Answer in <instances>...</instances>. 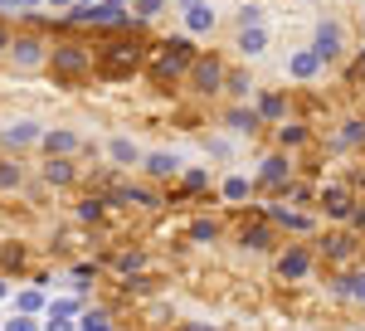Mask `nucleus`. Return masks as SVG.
<instances>
[{
    "label": "nucleus",
    "instance_id": "8",
    "mask_svg": "<svg viewBox=\"0 0 365 331\" xmlns=\"http://www.w3.org/2000/svg\"><path fill=\"white\" fill-rule=\"evenodd\" d=\"M39 137H44V127H39V122H15V127H5V132H0L5 146H29V141H39Z\"/></svg>",
    "mask_w": 365,
    "mask_h": 331
},
{
    "label": "nucleus",
    "instance_id": "31",
    "mask_svg": "<svg viewBox=\"0 0 365 331\" xmlns=\"http://www.w3.org/2000/svg\"><path fill=\"white\" fill-rule=\"evenodd\" d=\"M0 297H5V282H0Z\"/></svg>",
    "mask_w": 365,
    "mask_h": 331
},
{
    "label": "nucleus",
    "instance_id": "26",
    "mask_svg": "<svg viewBox=\"0 0 365 331\" xmlns=\"http://www.w3.org/2000/svg\"><path fill=\"white\" fill-rule=\"evenodd\" d=\"M34 307H44L39 292H20V312H34Z\"/></svg>",
    "mask_w": 365,
    "mask_h": 331
},
{
    "label": "nucleus",
    "instance_id": "18",
    "mask_svg": "<svg viewBox=\"0 0 365 331\" xmlns=\"http://www.w3.org/2000/svg\"><path fill=\"white\" fill-rule=\"evenodd\" d=\"M346 297H356V302H365V273H356V277H346V287H341Z\"/></svg>",
    "mask_w": 365,
    "mask_h": 331
},
{
    "label": "nucleus",
    "instance_id": "12",
    "mask_svg": "<svg viewBox=\"0 0 365 331\" xmlns=\"http://www.w3.org/2000/svg\"><path fill=\"white\" fill-rule=\"evenodd\" d=\"M195 83L205 88V93H215V88L225 83V68H220L215 58H195Z\"/></svg>",
    "mask_w": 365,
    "mask_h": 331
},
{
    "label": "nucleus",
    "instance_id": "28",
    "mask_svg": "<svg viewBox=\"0 0 365 331\" xmlns=\"http://www.w3.org/2000/svg\"><path fill=\"white\" fill-rule=\"evenodd\" d=\"M44 331H73V327H68V322H58V317H49V327H44Z\"/></svg>",
    "mask_w": 365,
    "mask_h": 331
},
{
    "label": "nucleus",
    "instance_id": "21",
    "mask_svg": "<svg viewBox=\"0 0 365 331\" xmlns=\"http://www.w3.org/2000/svg\"><path fill=\"white\" fill-rule=\"evenodd\" d=\"M361 137H365V127H361V122H346V132H341V146H356Z\"/></svg>",
    "mask_w": 365,
    "mask_h": 331
},
{
    "label": "nucleus",
    "instance_id": "10",
    "mask_svg": "<svg viewBox=\"0 0 365 331\" xmlns=\"http://www.w3.org/2000/svg\"><path fill=\"white\" fill-rule=\"evenodd\" d=\"M141 161H146V170H151L156 180H166V175L180 170V156H175V151H151V156H141Z\"/></svg>",
    "mask_w": 365,
    "mask_h": 331
},
{
    "label": "nucleus",
    "instance_id": "1",
    "mask_svg": "<svg viewBox=\"0 0 365 331\" xmlns=\"http://www.w3.org/2000/svg\"><path fill=\"white\" fill-rule=\"evenodd\" d=\"M341 49H346V29L336 20H317V29H312V54L322 58V63H331V58H341Z\"/></svg>",
    "mask_w": 365,
    "mask_h": 331
},
{
    "label": "nucleus",
    "instance_id": "27",
    "mask_svg": "<svg viewBox=\"0 0 365 331\" xmlns=\"http://www.w3.org/2000/svg\"><path fill=\"white\" fill-rule=\"evenodd\" d=\"M190 234H195V239H215V234H220V229H215V224H205V220H200L195 229H190Z\"/></svg>",
    "mask_w": 365,
    "mask_h": 331
},
{
    "label": "nucleus",
    "instance_id": "9",
    "mask_svg": "<svg viewBox=\"0 0 365 331\" xmlns=\"http://www.w3.org/2000/svg\"><path fill=\"white\" fill-rule=\"evenodd\" d=\"M39 146H44L49 156H68V151L78 146V137H73L68 127H54V132H44V137H39Z\"/></svg>",
    "mask_w": 365,
    "mask_h": 331
},
{
    "label": "nucleus",
    "instance_id": "19",
    "mask_svg": "<svg viewBox=\"0 0 365 331\" xmlns=\"http://www.w3.org/2000/svg\"><path fill=\"white\" fill-rule=\"evenodd\" d=\"M78 331H113V327H108V312H88Z\"/></svg>",
    "mask_w": 365,
    "mask_h": 331
},
{
    "label": "nucleus",
    "instance_id": "11",
    "mask_svg": "<svg viewBox=\"0 0 365 331\" xmlns=\"http://www.w3.org/2000/svg\"><path fill=\"white\" fill-rule=\"evenodd\" d=\"M108 156H113L117 166H137L141 161V146L132 137H113V141H108Z\"/></svg>",
    "mask_w": 365,
    "mask_h": 331
},
{
    "label": "nucleus",
    "instance_id": "14",
    "mask_svg": "<svg viewBox=\"0 0 365 331\" xmlns=\"http://www.w3.org/2000/svg\"><path fill=\"white\" fill-rule=\"evenodd\" d=\"M263 180H273V185L287 180V161H282V156H268V161H263Z\"/></svg>",
    "mask_w": 365,
    "mask_h": 331
},
{
    "label": "nucleus",
    "instance_id": "15",
    "mask_svg": "<svg viewBox=\"0 0 365 331\" xmlns=\"http://www.w3.org/2000/svg\"><path fill=\"white\" fill-rule=\"evenodd\" d=\"M249 195V175H229L225 180V200H244Z\"/></svg>",
    "mask_w": 365,
    "mask_h": 331
},
{
    "label": "nucleus",
    "instance_id": "23",
    "mask_svg": "<svg viewBox=\"0 0 365 331\" xmlns=\"http://www.w3.org/2000/svg\"><path fill=\"white\" fill-rule=\"evenodd\" d=\"M5 331H39V327H34V317H29V312H20L15 322H5Z\"/></svg>",
    "mask_w": 365,
    "mask_h": 331
},
{
    "label": "nucleus",
    "instance_id": "3",
    "mask_svg": "<svg viewBox=\"0 0 365 331\" xmlns=\"http://www.w3.org/2000/svg\"><path fill=\"white\" fill-rule=\"evenodd\" d=\"M49 63H54V73H83V68H88V54L78 49V44H58L54 54H49Z\"/></svg>",
    "mask_w": 365,
    "mask_h": 331
},
{
    "label": "nucleus",
    "instance_id": "6",
    "mask_svg": "<svg viewBox=\"0 0 365 331\" xmlns=\"http://www.w3.org/2000/svg\"><path fill=\"white\" fill-rule=\"evenodd\" d=\"M263 49H268V29L263 25H244L239 29V54L244 58H258Z\"/></svg>",
    "mask_w": 365,
    "mask_h": 331
},
{
    "label": "nucleus",
    "instance_id": "16",
    "mask_svg": "<svg viewBox=\"0 0 365 331\" xmlns=\"http://www.w3.org/2000/svg\"><path fill=\"white\" fill-rule=\"evenodd\" d=\"M229 127L234 132H253L258 127V112H229Z\"/></svg>",
    "mask_w": 365,
    "mask_h": 331
},
{
    "label": "nucleus",
    "instance_id": "4",
    "mask_svg": "<svg viewBox=\"0 0 365 331\" xmlns=\"http://www.w3.org/2000/svg\"><path fill=\"white\" fill-rule=\"evenodd\" d=\"M287 73H292L297 83H312L317 73H322V58L312 54V49H297V54L287 58Z\"/></svg>",
    "mask_w": 365,
    "mask_h": 331
},
{
    "label": "nucleus",
    "instance_id": "22",
    "mask_svg": "<svg viewBox=\"0 0 365 331\" xmlns=\"http://www.w3.org/2000/svg\"><path fill=\"white\" fill-rule=\"evenodd\" d=\"M258 117H282V98H263L258 103Z\"/></svg>",
    "mask_w": 365,
    "mask_h": 331
},
{
    "label": "nucleus",
    "instance_id": "29",
    "mask_svg": "<svg viewBox=\"0 0 365 331\" xmlns=\"http://www.w3.org/2000/svg\"><path fill=\"white\" fill-rule=\"evenodd\" d=\"M0 49H10V34H5V29H0Z\"/></svg>",
    "mask_w": 365,
    "mask_h": 331
},
{
    "label": "nucleus",
    "instance_id": "24",
    "mask_svg": "<svg viewBox=\"0 0 365 331\" xmlns=\"http://www.w3.org/2000/svg\"><path fill=\"white\" fill-rule=\"evenodd\" d=\"M239 25H263V5H244V15H239Z\"/></svg>",
    "mask_w": 365,
    "mask_h": 331
},
{
    "label": "nucleus",
    "instance_id": "7",
    "mask_svg": "<svg viewBox=\"0 0 365 331\" xmlns=\"http://www.w3.org/2000/svg\"><path fill=\"white\" fill-rule=\"evenodd\" d=\"M307 268H312V253L307 248H287L278 258V273L282 277H307Z\"/></svg>",
    "mask_w": 365,
    "mask_h": 331
},
{
    "label": "nucleus",
    "instance_id": "20",
    "mask_svg": "<svg viewBox=\"0 0 365 331\" xmlns=\"http://www.w3.org/2000/svg\"><path fill=\"white\" fill-rule=\"evenodd\" d=\"M10 185H20V166H5V161H0V190H10Z\"/></svg>",
    "mask_w": 365,
    "mask_h": 331
},
{
    "label": "nucleus",
    "instance_id": "5",
    "mask_svg": "<svg viewBox=\"0 0 365 331\" xmlns=\"http://www.w3.org/2000/svg\"><path fill=\"white\" fill-rule=\"evenodd\" d=\"M10 58H15L20 68H39V63H44V44H39V39H15V44H10Z\"/></svg>",
    "mask_w": 365,
    "mask_h": 331
},
{
    "label": "nucleus",
    "instance_id": "17",
    "mask_svg": "<svg viewBox=\"0 0 365 331\" xmlns=\"http://www.w3.org/2000/svg\"><path fill=\"white\" fill-rule=\"evenodd\" d=\"M170 0H137V5H132V10H137L141 20H156V15H161V10H166Z\"/></svg>",
    "mask_w": 365,
    "mask_h": 331
},
{
    "label": "nucleus",
    "instance_id": "2",
    "mask_svg": "<svg viewBox=\"0 0 365 331\" xmlns=\"http://www.w3.org/2000/svg\"><path fill=\"white\" fill-rule=\"evenodd\" d=\"M180 20L190 34H210L215 29V10L205 5V0H180Z\"/></svg>",
    "mask_w": 365,
    "mask_h": 331
},
{
    "label": "nucleus",
    "instance_id": "30",
    "mask_svg": "<svg viewBox=\"0 0 365 331\" xmlns=\"http://www.w3.org/2000/svg\"><path fill=\"white\" fill-rule=\"evenodd\" d=\"M49 5H73V0H49Z\"/></svg>",
    "mask_w": 365,
    "mask_h": 331
},
{
    "label": "nucleus",
    "instance_id": "25",
    "mask_svg": "<svg viewBox=\"0 0 365 331\" xmlns=\"http://www.w3.org/2000/svg\"><path fill=\"white\" fill-rule=\"evenodd\" d=\"M278 224H287V229H307L302 215H287V210H278Z\"/></svg>",
    "mask_w": 365,
    "mask_h": 331
},
{
    "label": "nucleus",
    "instance_id": "13",
    "mask_svg": "<svg viewBox=\"0 0 365 331\" xmlns=\"http://www.w3.org/2000/svg\"><path fill=\"white\" fill-rule=\"evenodd\" d=\"M44 180H49V185H68V180H73V166L63 161V156H49V166H44Z\"/></svg>",
    "mask_w": 365,
    "mask_h": 331
}]
</instances>
